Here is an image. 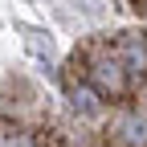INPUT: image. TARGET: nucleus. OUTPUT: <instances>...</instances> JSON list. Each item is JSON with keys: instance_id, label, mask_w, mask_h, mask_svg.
<instances>
[{"instance_id": "nucleus-1", "label": "nucleus", "mask_w": 147, "mask_h": 147, "mask_svg": "<svg viewBox=\"0 0 147 147\" xmlns=\"http://www.w3.org/2000/svg\"><path fill=\"white\" fill-rule=\"evenodd\" d=\"M110 135H115L119 143H131V147H139V143H147V119L139 115V110H127V115H119V119H115Z\"/></svg>"}]
</instances>
